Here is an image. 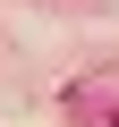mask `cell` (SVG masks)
<instances>
[{"label": "cell", "instance_id": "1", "mask_svg": "<svg viewBox=\"0 0 119 127\" xmlns=\"http://www.w3.org/2000/svg\"><path fill=\"white\" fill-rule=\"evenodd\" d=\"M111 127H119V119H111Z\"/></svg>", "mask_w": 119, "mask_h": 127}]
</instances>
